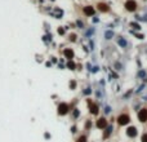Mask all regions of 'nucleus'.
<instances>
[{
  "label": "nucleus",
  "instance_id": "nucleus-1",
  "mask_svg": "<svg viewBox=\"0 0 147 142\" xmlns=\"http://www.w3.org/2000/svg\"><path fill=\"white\" fill-rule=\"evenodd\" d=\"M129 121H130V118H129V115H126V114H121L118 116V123L120 125H126Z\"/></svg>",
  "mask_w": 147,
  "mask_h": 142
},
{
  "label": "nucleus",
  "instance_id": "nucleus-2",
  "mask_svg": "<svg viewBox=\"0 0 147 142\" xmlns=\"http://www.w3.org/2000/svg\"><path fill=\"white\" fill-rule=\"evenodd\" d=\"M125 8L129 10V12H133V10H135V8H137V3H135L134 0H128L125 3Z\"/></svg>",
  "mask_w": 147,
  "mask_h": 142
},
{
  "label": "nucleus",
  "instance_id": "nucleus-3",
  "mask_svg": "<svg viewBox=\"0 0 147 142\" xmlns=\"http://www.w3.org/2000/svg\"><path fill=\"white\" fill-rule=\"evenodd\" d=\"M69 113V105L67 103H61L58 106V114L59 115H66Z\"/></svg>",
  "mask_w": 147,
  "mask_h": 142
},
{
  "label": "nucleus",
  "instance_id": "nucleus-4",
  "mask_svg": "<svg viewBox=\"0 0 147 142\" xmlns=\"http://www.w3.org/2000/svg\"><path fill=\"white\" fill-rule=\"evenodd\" d=\"M138 119L142 123L147 121V109H142L141 111H139V113H138Z\"/></svg>",
  "mask_w": 147,
  "mask_h": 142
},
{
  "label": "nucleus",
  "instance_id": "nucleus-5",
  "mask_svg": "<svg viewBox=\"0 0 147 142\" xmlns=\"http://www.w3.org/2000/svg\"><path fill=\"white\" fill-rule=\"evenodd\" d=\"M97 128H99V129H105V128H107V120L105 118H101L99 120H97Z\"/></svg>",
  "mask_w": 147,
  "mask_h": 142
},
{
  "label": "nucleus",
  "instance_id": "nucleus-6",
  "mask_svg": "<svg viewBox=\"0 0 147 142\" xmlns=\"http://www.w3.org/2000/svg\"><path fill=\"white\" fill-rule=\"evenodd\" d=\"M137 129H135L134 128V127H129V128H128L126 129V136L128 137H132V138H133V137H135V136H137Z\"/></svg>",
  "mask_w": 147,
  "mask_h": 142
},
{
  "label": "nucleus",
  "instance_id": "nucleus-7",
  "mask_svg": "<svg viewBox=\"0 0 147 142\" xmlns=\"http://www.w3.org/2000/svg\"><path fill=\"white\" fill-rule=\"evenodd\" d=\"M89 109H90V113H92V114H94V115H96V114H98V106H97V105L96 103H93V102H90V101H89Z\"/></svg>",
  "mask_w": 147,
  "mask_h": 142
},
{
  "label": "nucleus",
  "instance_id": "nucleus-8",
  "mask_svg": "<svg viewBox=\"0 0 147 142\" xmlns=\"http://www.w3.org/2000/svg\"><path fill=\"white\" fill-rule=\"evenodd\" d=\"M94 12H96V10H94V8H93V7H85V8H84V13L86 14V16H93V14H94Z\"/></svg>",
  "mask_w": 147,
  "mask_h": 142
},
{
  "label": "nucleus",
  "instance_id": "nucleus-9",
  "mask_svg": "<svg viewBox=\"0 0 147 142\" xmlns=\"http://www.w3.org/2000/svg\"><path fill=\"white\" fill-rule=\"evenodd\" d=\"M63 54H65V56H66V58H69V59L74 58V50H72V49H65Z\"/></svg>",
  "mask_w": 147,
  "mask_h": 142
},
{
  "label": "nucleus",
  "instance_id": "nucleus-10",
  "mask_svg": "<svg viewBox=\"0 0 147 142\" xmlns=\"http://www.w3.org/2000/svg\"><path fill=\"white\" fill-rule=\"evenodd\" d=\"M98 9L101 10V12H108L110 8H108V5L103 4V3H101V4H98Z\"/></svg>",
  "mask_w": 147,
  "mask_h": 142
},
{
  "label": "nucleus",
  "instance_id": "nucleus-11",
  "mask_svg": "<svg viewBox=\"0 0 147 142\" xmlns=\"http://www.w3.org/2000/svg\"><path fill=\"white\" fill-rule=\"evenodd\" d=\"M105 129H106V132H105L103 137H105V138H107V137H108V136H110V134H111V129H112V127H111V125H108L107 128H105Z\"/></svg>",
  "mask_w": 147,
  "mask_h": 142
},
{
  "label": "nucleus",
  "instance_id": "nucleus-12",
  "mask_svg": "<svg viewBox=\"0 0 147 142\" xmlns=\"http://www.w3.org/2000/svg\"><path fill=\"white\" fill-rule=\"evenodd\" d=\"M118 43H119L123 48H125V47H126V42H125V40H124L123 38H118Z\"/></svg>",
  "mask_w": 147,
  "mask_h": 142
},
{
  "label": "nucleus",
  "instance_id": "nucleus-13",
  "mask_svg": "<svg viewBox=\"0 0 147 142\" xmlns=\"http://www.w3.org/2000/svg\"><path fill=\"white\" fill-rule=\"evenodd\" d=\"M76 142H86V137H85V136H81V137L79 138V140H77Z\"/></svg>",
  "mask_w": 147,
  "mask_h": 142
},
{
  "label": "nucleus",
  "instance_id": "nucleus-14",
  "mask_svg": "<svg viewBox=\"0 0 147 142\" xmlns=\"http://www.w3.org/2000/svg\"><path fill=\"white\" fill-rule=\"evenodd\" d=\"M67 66H69V67H70V69H71V70H74V69H75V67H76V65H75V63H74V62H69V65H67Z\"/></svg>",
  "mask_w": 147,
  "mask_h": 142
},
{
  "label": "nucleus",
  "instance_id": "nucleus-15",
  "mask_svg": "<svg viewBox=\"0 0 147 142\" xmlns=\"http://www.w3.org/2000/svg\"><path fill=\"white\" fill-rule=\"evenodd\" d=\"M75 87H76V81H74V80H72V81L70 83V88H71V89H74Z\"/></svg>",
  "mask_w": 147,
  "mask_h": 142
},
{
  "label": "nucleus",
  "instance_id": "nucleus-16",
  "mask_svg": "<svg viewBox=\"0 0 147 142\" xmlns=\"http://www.w3.org/2000/svg\"><path fill=\"white\" fill-rule=\"evenodd\" d=\"M141 140H142V142H147V133H145V134H143Z\"/></svg>",
  "mask_w": 147,
  "mask_h": 142
},
{
  "label": "nucleus",
  "instance_id": "nucleus-17",
  "mask_svg": "<svg viewBox=\"0 0 147 142\" xmlns=\"http://www.w3.org/2000/svg\"><path fill=\"white\" fill-rule=\"evenodd\" d=\"M111 36H112V32H111V31H108V32H106V38H107V39H110Z\"/></svg>",
  "mask_w": 147,
  "mask_h": 142
},
{
  "label": "nucleus",
  "instance_id": "nucleus-18",
  "mask_svg": "<svg viewBox=\"0 0 147 142\" xmlns=\"http://www.w3.org/2000/svg\"><path fill=\"white\" fill-rule=\"evenodd\" d=\"M130 25H132V26H133V27H134V28H138V30H139V28H141V26H139V25H137V23H130Z\"/></svg>",
  "mask_w": 147,
  "mask_h": 142
},
{
  "label": "nucleus",
  "instance_id": "nucleus-19",
  "mask_svg": "<svg viewBox=\"0 0 147 142\" xmlns=\"http://www.w3.org/2000/svg\"><path fill=\"white\" fill-rule=\"evenodd\" d=\"M74 116H75V118H77V116H79V111H77V110H75V111H74Z\"/></svg>",
  "mask_w": 147,
  "mask_h": 142
},
{
  "label": "nucleus",
  "instance_id": "nucleus-20",
  "mask_svg": "<svg viewBox=\"0 0 147 142\" xmlns=\"http://www.w3.org/2000/svg\"><path fill=\"white\" fill-rule=\"evenodd\" d=\"M70 38H71V40H72V42H75V40H76V36H75V35H71Z\"/></svg>",
  "mask_w": 147,
  "mask_h": 142
},
{
  "label": "nucleus",
  "instance_id": "nucleus-21",
  "mask_svg": "<svg viewBox=\"0 0 147 142\" xmlns=\"http://www.w3.org/2000/svg\"><path fill=\"white\" fill-rule=\"evenodd\" d=\"M105 111H106V114H107V113H110L111 110H110V107H106V110H105Z\"/></svg>",
  "mask_w": 147,
  "mask_h": 142
},
{
  "label": "nucleus",
  "instance_id": "nucleus-22",
  "mask_svg": "<svg viewBox=\"0 0 147 142\" xmlns=\"http://www.w3.org/2000/svg\"><path fill=\"white\" fill-rule=\"evenodd\" d=\"M58 32H59V34H63L65 31H63V28H59V30H58Z\"/></svg>",
  "mask_w": 147,
  "mask_h": 142
}]
</instances>
